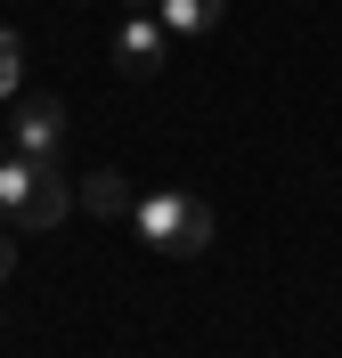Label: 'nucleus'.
<instances>
[{"instance_id": "nucleus-1", "label": "nucleus", "mask_w": 342, "mask_h": 358, "mask_svg": "<svg viewBox=\"0 0 342 358\" xmlns=\"http://www.w3.org/2000/svg\"><path fill=\"white\" fill-rule=\"evenodd\" d=\"M0 212H8V228H57L73 212V187H66L57 163L8 155V163H0Z\"/></svg>"}, {"instance_id": "nucleus-2", "label": "nucleus", "mask_w": 342, "mask_h": 358, "mask_svg": "<svg viewBox=\"0 0 342 358\" xmlns=\"http://www.w3.org/2000/svg\"><path fill=\"white\" fill-rule=\"evenodd\" d=\"M131 220H138V236L155 252H204L212 245V203L204 196H171V187H163V196H138Z\"/></svg>"}, {"instance_id": "nucleus-3", "label": "nucleus", "mask_w": 342, "mask_h": 358, "mask_svg": "<svg viewBox=\"0 0 342 358\" xmlns=\"http://www.w3.org/2000/svg\"><path fill=\"white\" fill-rule=\"evenodd\" d=\"M57 138H66V98H17V155L57 163Z\"/></svg>"}, {"instance_id": "nucleus-4", "label": "nucleus", "mask_w": 342, "mask_h": 358, "mask_svg": "<svg viewBox=\"0 0 342 358\" xmlns=\"http://www.w3.org/2000/svg\"><path fill=\"white\" fill-rule=\"evenodd\" d=\"M163 41H171V33H163L155 17H131L114 33V66L131 73V82H147V73H163Z\"/></svg>"}, {"instance_id": "nucleus-5", "label": "nucleus", "mask_w": 342, "mask_h": 358, "mask_svg": "<svg viewBox=\"0 0 342 358\" xmlns=\"http://www.w3.org/2000/svg\"><path fill=\"white\" fill-rule=\"evenodd\" d=\"M73 203L98 212V220H131V212H138V196H131V179H122V171H90L82 187H73Z\"/></svg>"}, {"instance_id": "nucleus-6", "label": "nucleus", "mask_w": 342, "mask_h": 358, "mask_svg": "<svg viewBox=\"0 0 342 358\" xmlns=\"http://www.w3.org/2000/svg\"><path fill=\"white\" fill-rule=\"evenodd\" d=\"M228 17V0H155V24L163 33H212Z\"/></svg>"}, {"instance_id": "nucleus-7", "label": "nucleus", "mask_w": 342, "mask_h": 358, "mask_svg": "<svg viewBox=\"0 0 342 358\" xmlns=\"http://www.w3.org/2000/svg\"><path fill=\"white\" fill-rule=\"evenodd\" d=\"M17 82H24V41L0 33V98H17Z\"/></svg>"}, {"instance_id": "nucleus-8", "label": "nucleus", "mask_w": 342, "mask_h": 358, "mask_svg": "<svg viewBox=\"0 0 342 358\" xmlns=\"http://www.w3.org/2000/svg\"><path fill=\"white\" fill-rule=\"evenodd\" d=\"M8 268H17V245H8V236H0V277H8Z\"/></svg>"}, {"instance_id": "nucleus-9", "label": "nucleus", "mask_w": 342, "mask_h": 358, "mask_svg": "<svg viewBox=\"0 0 342 358\" xmlns=\"http://www.w3.org/2000/svg\"><path fill=\"white\" fill-rule=\"evenodd\" d=\"M131 8H155V0H131Z\"/></svg>"}]
</instances>
